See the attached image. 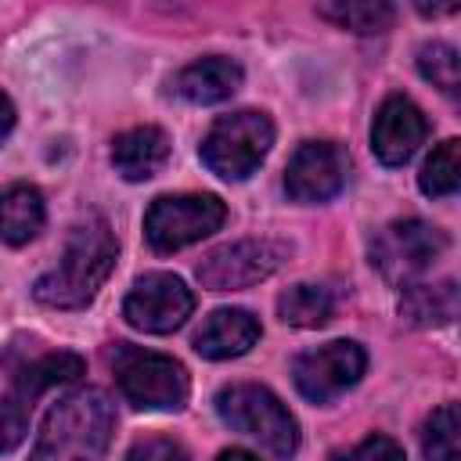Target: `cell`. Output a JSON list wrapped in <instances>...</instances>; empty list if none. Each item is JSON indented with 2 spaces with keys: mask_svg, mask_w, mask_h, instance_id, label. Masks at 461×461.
<instances>
[{
  "mask_svg": "<svg viewBox=\"0 0 461 461\" xmlns=\"http://www.w3.org/2000/svg\"><path fill=\"white\" fill-rule=\"evenodd\" d=\"M277 313H281L285 324H295V328H321V324L331 321L335 299H331V292L321 288V285H292L288 292H281Z\"/></svg>",
  "mask_w": 461,
  "mask_h": 461,
  "instance_id": "cell-21",
  "label": "cell"
},
{
  "mask_svg": "<svg viewBox=\"0 0 461 461\" xmlns=\"http://www.w3.org/2000/svg\"><path fill=\"white\" fill-rule=\"evenodd\" d=\"M227 209L216 194H158L144 216V238L155 252L187 249L220 230Z\"/></svg>",
  "mask_w": 461,
  "mask_h": 461,
  "instance_id": "cell-7",
  "label": "cell"
},
{
  "mask_svg": "<svg viewBox=\"0 0 461 461\" xmlns=\"http://www.w3.org/2000/svg\"><path fill=\"white\" fill-rule=\"evenodd\" d=\"M400 313L418 328H439L461 317V285H407L400 295Z\"/></svg>",
  "mask_w": 461,
  "mask_h": 461,
  "instance_id": "cell-17",
  "label": "cell"
},
{
  "mask_svg": "<svg viewBox=\"0 0 461 461\" xmlns=\"http://www.w3.org/2000/svg\"><path fill=\"white\" fill-rule=\"evenodd\" d=\"M447 249V234L418 216L393 220L371 238V267L382 270L385 281H411Z\"/></svg>",
  "mask_w": 461,
  "mask_h": 461,
  "instance_id": "cell-9",
  "label": "cell"
},
{
  "mask_svg": "<svg viewBox=\"0 0 461 461\" xmlns=\"http://www.w3.org/2000/svg\"><path fill=\"white\" fill-rule=\"evenodd\" d=\"M86 371L79 353H40V357H25L14 360V353H7V378H4V450H14L25 425H29V411L36 403V396L50 385H68Z\"/></svg>",
  "mask_w": 461,
  "mask_h": 461,
  "instance_id": "cell-5",
  "label": "cell"
},
{
  "mask_svg": "<svg viewBox=\"0 0 461 461\" xmlns=\"http://www.w3.org/2000/svg\"><path fill=\"white\" fill-rule=\"evenodd\" d=\"M429 137V119L421 115V108L403 97V94H389L371 122V151L378 155L382 166H403Z\"/></svg>",
  "mask_w": 461,
  "mask_h": 461,
  "instance_id": "cell-13",
  "label": "cell"
},
{
  "mask_svg": "<svg viewBox=\"0 0 461 461\" xmlns=\"http://www.w3.org/2000/svg\"><path fill=\"white\" fill-rule=\"evenodd\" d=\"M270 144H274V122L263 112L241 108V112L220 115L209 126L198 155L209 166V173H216L223 180H245L259 169Z\"/></svg>",
  "mask_w": 461,
  "mask_h": 461,
  "instance_id": "cell-6",
  "label": "cell"
},
{
  "mask_svg": "<svg viewBox=\"0 0 461 461\" xmlns=\"http://www.w3.org/2000/svg\"><path fill=\"white\" fill-rule=\"evenodd\" d=\"M194 310L191 288L176 274H144L133 281L130 295L122 299V317L130 328L148 335L176 331Z\"/></svg>",
  "mask_w": 461,
  "mask_h": 461,
  "instance_id": "cell-11",
  "label": "cell"
},
{
  "mask_svg": "<svg viewBox=\"0 0 461 461\" xmlns=\"http://www.w3.org/2000/svg\"><path fill=\"white\" fill-rule=\"evenodd\" d=\"M364 367H367V353L349 339H335V342H324L317 349L299 353L292 364V378L306 400L328 403L339 393L353 389L360 382Z\"/></svg>",
  "mask_w": 461,
  "mask_h": 461,
  "instance_id": "cell-10",
  "label": "cell"
},
{
  "mask_svg": "<svg viewBox=\"0 0 461 461\" xmlns=\"http://www.w3.org/2000/svg\"><path fill=\"white\" fill-rule=\"evenodd\" d=\"M288 256H292V245L288 241L241 238V241H230V245L212 249L198 263V281H202V288H212V292L249 288V285L267 281Z\"/></svg>",
  "mask_w": 461,
  "mask_h": 461,
  "instance_id": "cell-8",
  "label": "cell"
},
{
  "mask_svg": "<svg viewBox=\"0 0 461 461\" xmlns=\"http://www.w3.org/2000/svg\"><path fill=\"white\" fill-rule=\"evenodd\" d=\"M115 252H119V245H115L108 220H101V216L83 220L72 230L61 259L47 274L36 277V285H32L36 303L54 306V310L86 306L97 295V288L108 281V274L115 267Z\"/></svg>",
  "mask_w": 461,
  "mask_h": 461,
  "instance_id": "cell-1",
  "label": "cell"
},
{
  "mask_svg": "<svg viewBox=\"0 0 461 461\" xmlns=\"http://www.w3.org/2000/svg\"><path fill=\"white\" fill-rule=\"evenodd\" d=\"M241 86V65L223 54L191 61L173 76V90L191 104H220Z\"/></svg>",
  "mask_w": 461,
  "mask_h": 461,
  "instance_id": "cell-15",
  "label": "cell"
},
{
  "mask_svg": "<svg viewBox=\"0 0 461 461\" xmlns=\"http://www.w3.org/2000/svg\"><path fill=\"white\" fill-rule=\"evenodd\" d=\"M216 461H259V457H252L249 450H223Z\"/></svg>",
  "mask_w": 461,
  "mask_h": 461,
  "instance_id": "cell-27",
  "label": "cell"
},
{
  "mask_svg": "<svg viewBox=\"0 0 461 461\" xmlns=\"http://www.w3.org/2000/svg\"><path fill=\"white\" fill-rule=\"evenodd\" d=\"M112 432V400L101 389H76L47 411L29 461H104Z\"/></svg>",
  "mask_w": 461,
  "mask_h": 461,
  "instance_id": "cell-2",
  "label": "cell"
},
{
  "mask_svg": "<svg viewBox=\"0 0 461 461\" xmlns=\"http://www.w3.org/2000/svg\"><path fill=\"white\" fill-rule=\"evenodd\" d=\"M418 72L454 104H461V54L450 43H421L418 50Z\"/></svg>",
  "mask_w": 461,
  "mask_h": 461,
  "instance_id": "cell-23",
  "label": "cell"
},
{
  "mask_svg": "<svg viewBox=\"0 0 461 461\" xmlns=\"http://www.w3.org/2000/svg\"><path fill=\"white\" fill-rule=\"evenodd\" d=\"M335 461H407L400 443L389 436H367L364 443H357L346 454H335Z\"/></svg>",
  "mask_w": 461,
  "mask_h": 461,
  "instance_id": "cell-24",
  "label": "cell"
},
{
  "mask_svg": "<svg viewBox=\"0 0 461 461\" xmlns=\"http://www.w3.org/2000/svg\"><path fill=\"white\" fill-rule=\"evenodd\" d=\"M216 414L241 436L259 439L274 457H292L299 450V425L292 411L256 382H230L216 393Z\"/></svg>",
  "mask_w": 461,
  "mask_h": 461,
  "instance_id": "cell-3",
  "label": "cell"
},
{
  "mask_svg": "<svg viewBox=\"0 0 461 461\" xmlns=\"http://www.w3.org/2000/svg\"><path fill=\"white\" fill-rule=\"evenodd\" d=\"M418 187L429 198L461 194V137H450L432 148V155L425 158V166L418 173Z\"/></svg>",
  "mask_w": 461,
  "mask_h": 461,
  "instance_id": "cell-22",
  "label": "cell"
},
{
  "mask_svg": "<svg viewBox=\"0 0 461 461\" xmlns=\"http://www.w3.org/2000/svg\"><path fill=\"white\" fill-rule=\"evenodd\" d=\"M317 14L328 18V22H335L339 29L360 32V36L385 32L393 25V18H396L393 4H385V0H339V4H321Z\"/></svg>",
  "mask_w": 461,
  "mask_h": 461,
  "instance_id": "cell-19",
  "label": "cell"
},
{
  "mask_svg": "<svg viewBox=\"0 0 461 461\" xmlns=\"http://www.w3.org/2000/svg\"><path fill=\"white\" fill-rule=\"evenodd\" d=\"M425 461H457L461 457V400L436 407L421 425Z\"/></svg>",
  "mask_w": 461,
  "mask_h": 461,
  "instance_id": "cell-20",
  "label": "cell"
},
{
  "mask_svg": "<svg viewBox=\"0 0 461 461\" xmlns=\"http://www.w3.org/2000/svg\"><path fill=\"white\" fill-rule=\"evenodd\" d=\"M256 339H259V321L241 306H223L202 321V328L194 331V349L209 360H230L249 353Z\"/></svg>",
  "mask_w": 461,
  "mask_h": 461,
  "instance_id": "cell-14",
  "label": "cell"
},
{
  "mask_svg": "<svg viewBox=\"0 0 461 461\" xmlns=\"http://www.w3.org/2000/svg\"><path fill=\"white\" fill-rule=\"evenodd\" d=\"M112 367H115L119 393L137 411H180L187 403V389H191L187 371L180 360H173L166 353L115 342Z\"/></svg>",
  "mask_w": 461,
  "mask_h": 461,
  "instance_id": "cell-4",
  "label": "cell"
},
{
  "mask_svg": "<svg viewBox=\"0 0 461 461\" xmlns=\"http://www.w3.org/2000/svg\"><path fill=\"white\" fill-rule=\"evenodd\" d=\"M47 220L43 194L32 184H11L4 191V241L7 245H25L40 234Z\"/></svg>",
  "mask_w": 461,
  "mask_h": 461,
  "instance_id": "cell-18",
  "label": "cell"
},
{
  "mask_svg": "<svg viewBox=\"0 0 461 461\" xmlns=\"http://www.w3.org/2000/svg\"><path fill=\"white\" fill-rule=\"evenodd\" d=\"M425 18H439V14H454V11H461V0H454V4H425V0H418L414 4Z\"/></svg>",
  "mask_w": 461,
  "mask_h": 461,
  "instance_id": "cell-26",
  "label": "cell"
},
{
  "mask_svg": "<svg viewBox=\"0 0 461 461\" xmlns=\"http://www.w3.org/2000/svg\"><path fill=\"white\" fill-rule=\"evenodd\" d=\"M346 184V151L335 140H303L285 169V191L292 202H328Z\"/></svg>",
  "mask_w": 461,
  "mask_h": 461,
  "instance_id": "cell-12",
  "label": "cell"
},
{
  "mask_svg": "<svg viewBox=\"0 0 461 461\" xmlns=\"http://www.w3.org/2000/svg\"><path fill=\"white\" fill-rule=\"evenodd\" d=\"M126 461H187V450H184L176 439L148 436V439H137V443L130 447Z\"/></svg>",
  "mask_w": 461,
  "mask_h": 461,
  "instance_id": "cell-25",
  "label": "cell"
},
{
  "mask_svg": "<svg viewBox=\"0 0 461 461\" xmlns=\"http://www.w3.org/2000/svg\"><path fill=\"white\" fill-rule=\"evenodd\" d=\"M169 158V137L166 130L158 126H137V130H126L115 137L112 144V166L122 180L137 184V180H148L155 176Z\"/></svg>",
  "mask_w": 461,
  "mask_h": 461,
  "instance_id": "cell-16",
  "label": "cell"
},
{
  "mask_svg": "<svg viewBox=\"0 0 461 461\" xmlns=\"http://www.w3.org/2000/svg\"><path fill=\"white\" fill-rule=\"evenodd\" d=\"M11 126H14V104H11V97H4V137L11 133Z\"/></svg>",
  "mask_w": 461,
  "mask_h": 461,
  "instance_id": "cell-28",
  "label": "cell"
}]
</instances>
